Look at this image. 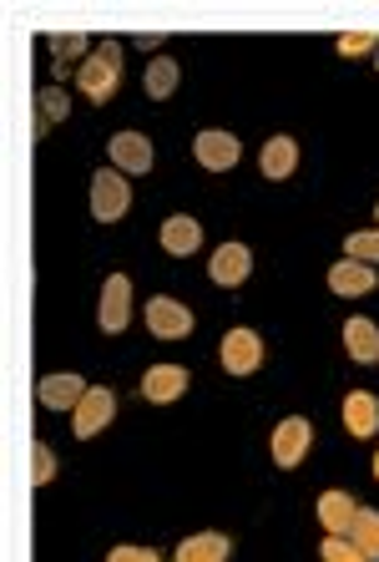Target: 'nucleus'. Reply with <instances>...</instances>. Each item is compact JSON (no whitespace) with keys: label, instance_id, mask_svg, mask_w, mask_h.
<instances>
[{"label":"nucleus","instance_id":"7","mask_svg":"<svg viewBox=\"0 0 379 562\" xmlns=\"http://www.w3.org/2000/svg\"><path fill=\"white\" fill-rule=\"evenodd\" d=\"M106 157L117 162V172H147L152 168V143H147L142 132H117L106 143Z\"/></svg>","mask_w":379,"mask_h":562},{"label":"nucleus","instance_id":"15","mask_svg":"<svg viewBox=\"0 0 379 562\" xmlns=\"http://www.w3.org/2000/svg\"><path fill=\"white\" fill-rule=\"evenodd\" d=\"M379 279H375V269L369 263H354V259H344V263H334L329 269V289L334 294H369Z\"/></svg>","mask_w":379,"mask_h":562},{"label":"nucleus","instance_id":"19","mask_svg":"<svg viewBox=\"0 0 379 562\" xmlns=\"http://www.w3.org/2000/svg\"><path fill=\"white\" fill-rule=\"evenodd\" d=\"M197 238H203V228H197V218H168L162 223V249L168 254H193L197 249Z\"/></svg>","mask_w":379,"mask_h":562},{"label":"nucleus","instance_id":"9","mask_svg":"<svg viewBox=\"0 0 379 562\" xmlns=\"http://www.w3.org/2000/svg\"><path fill=\"white\" fill-rule=\"evenodd\" d=\"M183 391H187V370L183 366H152L142 375V395L152 401V406H172Z\"/></svg>","mask_w":379,"mask_h":562},{"label":"nucleus","instance_id":"21","mask_svg":"<svg viewBox=\"0 0 379 562\" xmlns=\"http://www.w3.org/2000/svg\"><path fill=\"white\" fill-rule=\"evenodd\" d=\"M177 77H183V71H177V61H172V56H158V61L147 66V97H172L177 92Z\"/></svg>","mask_w":379,"mask_h":562},{"label":"nucleus","instance_id":"22","mask_svg":"<svg viewBox=\"0 0 379 562\" xmlns=\"http://www.w3.org/2000/svg\"><path fill=\"white\" fill-rule=\"evenodd\" d=\"M51 56H56V77H66L77 56H92V46H87V36L66 31V36H51Z\"/></svg>","mask_w":379,"mask_h":562},{"label":"nucleus","instance_id":"3","mask_svg":"<svg viewBox=\"0 0 379 562\" xmlns=\"http://www.w3.org/2000/svg\"><path fill=\"white\" fill-rule=\"evenodd\" d=\"M127 183H122V172H96L92 178V213L96 223H117L127 213Z\"/></svg>","mask_w":379,"mask_h":562},{"label":"nucleus","instance_id":"31","mask_svg":"<svg viewBox=\"0 0 379 562\" xmlns=\"http://www.w3.org/2000/svg\"><path fill=\"white\" fill-rule=\"evenodd\" d=\"M375 476H379V457H375Z\"/></svg>","mask_w":379,"mask_h":562},{"label":"nucleus","instance_id":"5","mask_svg":"<svg viewBox=\"0 0 379 562\" xmlns=\"http://www.w3.org/2000/svg\"><path fill=\"white\" fill-rule=\"evenodd\" d=\"M147 329L158 335V340H183L187 329H193V314L183 310L177 300H147Z\"/></svg>","mask_w":379,"mask_h":562},{"label":"nucleus","instance_id":"20","mask_svg":"<svg viewBox=\"0 0 379 562\" xmlns=\"http://www.w3.org/2000/svg\"><path fill=\"white\" fill-rule=\"evenodd\" d=\"M349 542H354V548H359V552H365L369 562H379V512H369V507H359V512H354Z\"/></svg>","mask_w":379,"mask_h":562},{"label":"nucleus","instance_id":"16","mask_svg":"<svg viewBox=\"0 0 379 562\" xmlns=\"http://www.w3.org/2000/svg\"><path fill=\"white\" fill-rule=\"evenodd\" d=\"M354 497H344V492H324L319 497V522L329 527V537H349V527H354Z\"/></svg>","mask_w":379,"mask_h":562},{"label":"nucleus","instance_id":"10","mask_svg":"<svg viewBox=\"0 0 379 562\" xmlns=\"http://www.w3.org/2000/svg\"><path fill=\"white\" fill-rule=\"evenodd\" d=\"M127 310H131V279L127 274H112L102 289V329L106 335H117L127 329Z\"/></svg>","mask_w":379,"mask_h":562},{"label":"nucleus","instance_id":"29","mask_svg":"<svg viewBox=\"0 0 379 562\" xmlns=\"http://www.w3.org/2000/svg\"><path fill=\"white\" fill-rule=\"evenodd\" d=\"M158 41H162V31H142V36H137V46H142V52H152Z\"/></svg>","mask_w":379,"mask_h":562},{"label":"nucleus","instance_id":"2","mask_svg":"<svg viewBox=\"0 0 379 562\" xmlns=\"http://www.w3.org/2000/svg\"><path fill=\"white\" fill-rule=\"evenodd\" d=\"M263 366V340L253 329H228L222 335V370L228 375H253Z\"/></svg>","mask_w":379,"mask_h":562},{"label":"nucleus","instance_id":"17","mask_svg":"<svg viewBox=\"0 0 379 562\" xmlns=\"http://www.w3.org/2000/svg\"><path fill=\"white\" fill-rule=\"evenodd\" d=\"M228 552H233V542L222 532H197L177 548V562H228Z\"/></svg>","mask_w":379,"mask_h":562},{"label":"nucleus","instance_id":"8","mask_svg":"<svg viewBox=\"0 0 379 562\" xmlns=\"http://www.w3.org/2000/svg\"><path fill=\"white\" fill-rule=\"evenodd\" d=\"M193 153H197V162L203 168H213V172H228L238 162V137L233 132H197V143H193Z\"/></svg>","mask_w":379,"mask_h":562},{"label":"nucleus","instance_id":"1","mask_svg":"<svg viewBox=\"0 0 379 562\" xmlns=\"http://www.w3.org/2000/svg\"><path fill=\"white\" fill-rule=\"evenodd\" d=\"M117 77H122V41H102V46L81 61L77 87L92 97V102H106V97L117 92Z\"/></svg>","mask_w":379,"mask_h":562},{"label":"nucleus","instance_id":"4","mask_svg":"<svg viewBox=\"0 0 379 562\" xmlns=\"http://www.w3.org/2000/svg\"><path fill=\"white\" fill-rule=\"evenodd\" d=\"M309 441H314V426L303 416H288L274 431V461L278 467H299V461L309 457Z\"/></svg>","mask_w":379,"mask_h":562},{"label":"nucleus","instance_id":"11","mask_svg":"<svg viewBox=\"0 0 379 562\" xmlns=\"http://www.w3.org/2000/svg\"><path fill=\"white\" fill-rule=\"evenodd\" d=\"M81 395H87V380L81 375H46L36 385V401L46 411H71V406H81Z\"/></svg>","mask_w":379,"mask_h":562},{"label":"nucleus","instance_id":"27","mask_svg":"<svg viewBox=\"0 0 379 562\" xmlns=\"http://www.w3.org/2000/svg\"><path fill=\"white\" fill-rule=\"evenodd\" d=\"M31 467H36V471H31V482H36V486H46V482L56 476V457L46 451V446H36V457H31Z\"/></svg>","mask_w":379,"mask_h":562},{"label":"nucleus","instance_id":"24","mask_svg":"<svg viewBox=\"0 0 379 562\" xmlns=\"http://www.w3.org/2000/svg\"><path fill=\"white\" fill-rule=\"evenodd\" d=\"M344 254H349L354 263H369V269H375L379 263V228L375 234H349L344 238Z\"/></svg>","mask_w":379,"mask_h":562},{"label":"nucleus","instance_id":"26","mask_svg":"<svg viewBox=\"0 0 379 562\" xmlns=\"http://www.w3.org/2000/svg\"><path fill=\"white\" fill-rule=\"evenodd\" d=\"M379 46L375 31H354V36H340V56H369Z\"/></svg>","mask_w":379,"mask_h":562},{"label":"nucleus","instance_id":"25","mask_svg":"<svg viewBox=\"0 0 379 562\" xmlns=\"http://www.w3.org/2000/svg\"><path fill=\"white\" fill-rule=\"evenodd\" d=\"M319 558H324V562H369L365 552H359V548L349 542V537H324V548H319Z\"/></svg>","mask_w":379,"mask_h":562},{"label":"nucleus","instance_id":"12","mask_svg":"<svg viewBox=\"0 0 379 562\" xmlns=\"http://www.w3.org/2000/svg\"><path fill=\"white\" fill-rule=\"evenodd\" d=\"M249 263H253V254H249V244H222L218 254H213V263H208V274L218 279V284H243L249 279Z\"/></svg>","mask_w":379,"mask_h":562},{"label":"nucleus","instance_id":"28","mask_svg":"<svg viewBox=\"0 0 379 562\" xmlns=\"http://www.w3.org/2000/svg\"><path fill=\"white\" fill-rule=\"evenodd\" d=\"M106 562H162L152 548H112V558Z\"/></svg>","mask_w":379,"mask_h":562},{"label":"nucleus","instance_id":"6","mask_svg":"<svg viewBox=\"0 0 379 562\" xmlns=\"http://www.w3.org/2000/svg\"><path fill=\"white\" fill-rule=\"evenodd\" d=\"M112 416H117V395L106 391V385L87 391V395H81V406H77V436H81V441H92V436L102 431Z\"/></svg>","mask_w":379,"mask_h":562},{"label":"nucleus","instance_id":"14","mask_svg":"<svg viewBox=\"0 0 379 562\" xmlns=\"http://www.w3.org/2000/svg\"><path fill=\"white\" fill-rule=\"evenodd\" d=\"M344 345H349V355L359 366H379V329L369 314H354L349 325H344Z\"/></svg>","mask_w":379,"mask_h":562},{"label":"nucleus","instance_id":"18","mask_svg":"<svg viewBox=\"0 0 379 562\" xmlns=\"http://www.w3.org/2000/svg\"><path fill=\"white\" fill-rule=\"evenodd\" d=\"M299 168V147H294V137H274V143L263 147V178H288V172Z\"/></svg>","mask_w":379,"mask_h":562},{"label":"nucleus","instance_id":"23","mask_svg":"<svg viewBox=\"0 0 379 562\" xmlns=\"http://www.w3.org/2000/svg\"><path fill=\"white\" fill-rule=\"evenodd\" d=\"M36 112H41L36 132H46L51 122H61L66 117V92H61V87H41V92H36Z\"/></svg>","mask_w":379,"mask_h":562},{"label":"nucleus","instance_id":"30","mask_svg":"<svg viewBox=\"0 0 379 562\" xmlns=\"http://www.w3.org/2000/svg\"><path fill=\"white\" fill-rule=\"evenodd\" d=\"M375 66H379V46H375Z\"/></svg>","mask_w":379,"mask_h":562},{"label":"nucleus","instance_id":"13","mask_svg":"<svg viewBox=\"0 0 379 562\" xmlns=\"http://www.w3.org/2000/svg\"><path fill=\"white\" fill-rule=\"evenodd\" d=\"M344 426H349V436H375L379 431V395L369 391H349V401H344Z\"/></svg>","mask_w":379,"mask_h":562}]
</instances>
